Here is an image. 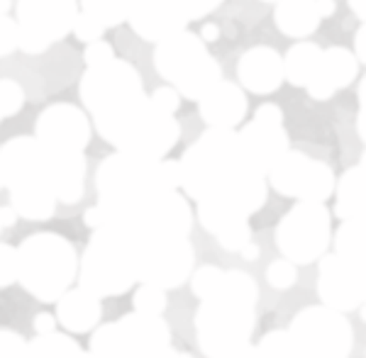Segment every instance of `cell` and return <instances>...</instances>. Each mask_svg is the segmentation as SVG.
Returning <instances> with one entry per match:
<instances>
[{
	"mask_svg": "<svg viewBox=\"0 0 366 358\" xmlns=\"http://www.w3.org/2000/svg\"><path fill=\"white\" fill-rule=\"evenodd\" d=\"M262 3H279V0H262Z\"/></svg>",
	"mask_w": 366,
	"mask_h": 358,
	"instance_id": "cell-29",
	"label": "cell"
},
{
	"mask_svg": "<svg viewBox=\"0 0 366 358\" xmlns=\"http://www.w3.org/2000/svg\"><path fill=\"white\" fill-rule=\"evenodd\" d=\"M325 20L317 0H279L274 8V22L281 34L291 39H305Z\"/></svg>",
	"mask_w": 366,
	"mask_h": 358,
	"instance_id": "cell-13",
	"label": "cell"
},
{
	"mask_svg": "<svg viewBox=\"0 0 366 358\" xmlns=\"http://www.w3.org/2000/svg\"><path fill=\"white\" fill-rule=\"evenodd\" d=\"M237 81L254 96H271L286 83L283 56L274 46H252L239 56Z\"/></svg>",
	"mask_w": 366,
	"mask_h": 358,
	"instance_id": "cell-10",
	"label": "cell"
},
{
	"mask_svg": "<svg viewBox=\"0 0 366 358\" xmlns=\"http://www.w3.org/2000/svg\"><path fill=\"white\" fill-rule=\"evenodd\" d=\"M79 93L88 113L98 117L129 98L144 93V83L132 63L115 56L110 61L88 66L86 73L81 76Z\"/></svg>",
	"mask_w": 366,
	"mask_h": 358,
	"instance_id": "cell-5",
	"label": "cell"
},
{
	"mask_svg": "<svg viewBox=\"0 0 366 358\" xmlns=\"http://www.w3.org/2000/svg\"><path fill=\"white\" fill-rule=\"evenodd\" d=\"M110 58H115V49L110 46V42H105L103 37L96 39V42H91V44H86V51H84L86 66H96V63L110 61Z\"/></svg>",
	"mask_w": 366,
	"mask_h": 358,
	"instance_id": "cell-19",
	"label": "cell"
},
{
	"mask_svg": "<svg viewBox=\"0 0 366 358\" xmlns=\"http://www.w3.org/2000/svg\"><path fill=\"white\" fill-rule=\"evenodd\" d=\"M25 105V91L13 78H0V122L5 117H13Z\"/></svg>",
	"mask_w": 366,
	"mask_h": 358,
	"instance_id": "cell-16",
	"label": "cell"
},
{
	"mask_svg": "<svg viewBox=\"0 0 366 358\" xmlns=\"http://www.w3.org/2000/svg\"><path fill=\"white\" fill-rule=\"evenodd\" d=\"M152 101H154L162 110H167V113H176V110L181 108V93L176 91L174 86H162L152 93Z\"/></svg>",
	"mask_w": 366,
	"mask_h": 358,
	"instance_id": "cell-21",
	"label": "cell"
},
{
	"mask_svg": "<svg viewBox=\"0 0 366 358\" xmlns=\"http://www.w3.org/2000/svg\"><path fill=\"white\" fill-rule=\"evenodd\" d=\"M357 132L366 144V76L359 83V115H357Z\"/></svg>",
	"mask_w": 366,
	"mask_h": 358,
	"instance_id": "cell-22",
	"label": "cell"
},
{
	"mask_svg": "<svg viewBox=\"0 0 366 358\" xmlns=\"http://www.w3.org/2000/svg\"><path fill=\"white\" fill-rule=\"evenodd\" d=\"M0 217H3V210H0Z\"/></svg>",
	"mask_w": 366,
	"mask_h": 358,
	"instance_id": "cell-30",
	"label": "cell"
},
{
	"mask_svg": "<svg viewBox=\"0 0 366 358\" xmlns=\"http://www.w3.org/2000/svg\"><path fill=\"white\" fill-rule=\"evenodd\" d=\"M271 180L281 193L305 198H325L332 190V171L325 163L312 161L300 151L288 149L274 166L269 168Z\"/></svg>",
	"mask_w": 366,
	"mask_h": 358,
	"instance_id": "cell-7",
	"label": "cell"
},
{
	"mask_svg": "<svg viewBox=\"0 0 366 358\" xmlns=\"http://www.w3.org/2000/svg\"><path fill=\"white\" fill-rule=\"evenodd\" d=\"M350 3V10L359 17L362 22H366V0H347Z\"/></svg>",
	"mask_w": 366,
	"mask_h": 358,
	"instance_id": "cell-25",
	"label": "cell"
},
{
	"mask_svg": "<svg viewBox=\"0 0 366 358\" xmlns=\"http://www.w3.org/2000/svg\"><path fill=\"white\" fill-rule=\"evenodd\" d=\"M34 137L49 149L84 151L91 142V122L86 113L71 103L49 105L37 120Z\"/></svg>",
	"mask_w": 366,
	"mask_h": 358,
	"instance_id": "cell-8",
	"label": "cell"
},
{
	"mask_svg": "<svg viewBox=\"0 0 366 358\" xmlns=\"http://www.w3.org/2000/svg\"><path fill=\"white\" fill-rule=\"evenodd\" d=\"M247 154L262 171H269L288 151V132L283 127V113L279 105L264 103L257 108L254 120L247 122L239 132Z\"/></svg>",
	"mask_w": 366,
	"mask_h": 358,
	"instance_id": "cell-6",
	"label": "cell"
},
{
	"mask_svg": "<svg viewBox=\"0 0 366 358\" xmlns=\"http://www.w3.org/2000/svg\"><path fill=\"white\" fill-rule=\"evenodd\" d=\"M154 68L169 86L181 93V98L196 103L217 81H222V68L208 51V42L188 29L157 42Z\"/></svg>",
	"mask_w": 366,
	"mask_h": 358,
	"instance_id": "cell-3",
	"label": "cell"
},
{
	"mask_svg": "<svg viewBox=\"0 0 366 358\" xmlns=\"http://www.w3.org/2000/svg\"><path fill=\"white\" fill-rule=\"evenodd\" d=\"M79 13V0H17L20 49L25 54H44L74 32Z\"/></svg>",
	"mask_w": 366,
	"mask_h": 358,
	"instance_id": "cell-4",
	"label": "cell"
},
{
	"mask_svg": "<svg viewBox=\"0 0 366 358\" xmlns=\"http://www.w3.org/2000/svg\"><path fill=\"white\" fill-rule=\"evenodd\" d=\"M74 34L81 39V42L91 44V42H96V39L103 37V34H105V27L100 25V22L96 20V17H91L88 13H84V10H81L79 17H76Z\"/></svg>",
	"mask_w": 366,
	"mask_h": 358,
	"instance_id": "cell-18",
	"label": "cell"
},
{
	"mask_svg": "<svg viewBox=\"0 0 366 358\" xmlns=\"http://www.w3.org/2000/svg\"><path fill=\"white\" fill-rule=\"evenodd\" d=\"M81 10L103 25L105 29L127 22L134 0H81Z\"/></svg>",
	"mask_w": 366,
	"mask_h": 358,
	"instance_id": "cell-15",
	"label": "cell"
},
{
	"mask_svg": "<svg viewBox=\"0 0 366 358\" xmlns=\"http://www.w3.org/2000/svg\"><path fill=\"white\" fill-rule=\"evenodd\" d=\"M198 110L205 125L220 127V129H234L247 117L249 103H247L242 86L232 83V81H217L198 101Z\"/></svg>",
	"mask_w": 366,
	"mask_h": 358,
	"instance_id": "cell-12",
	"label": "cell"
},
{
	"mask_svg": "<svg viewBox=\"0 0 366 358\" xmlns=\"http://www.w3.org/2000/svg\"><path fill=\"white\" fill-rule=\"evenodd\" d=\"M20 49V29H17V20H13L8 13H0V56L13 54Z\"/></svg>",
	"mask_w": 366,
	"mask_h": 358,
	"instance_id": "cell-17",
	"label": "cell"
},
{
	"mask_svg": "<svg viewBox=\"0 0 366 358\" xmlns=\"http://www.w3.org/2000/svg\"><path fill=\"white\" fill-rule=\"evenodd\" d=\"M322 49L315 42H296L283 56V71H286V83L305 88L315 76V68L320 63Z\"/></svg>",
	"mask_w": 366,
	"mask_h": 358,
	"instance_id": "cell-14",
	"label": "cell"
},
{
	"mask_svg": "<svg viewBox=\"0 0 366 358\" xmlns=\"http://www.w3.org/2000/svg\"><path fill=\"white\" fill-rule=\"evenodd\" d=\"M359 73V58L352 49L347 46H330L322 49L320 63L315 68V76L310 78V83L305 86L308 96L312 101L325 103L340 93L342 88L352 86V81Z\"/></svg>",
	"mask_w": 366,
	"mask_h": 358,
	"instance_id": "cell-11",
	"label": "cell"
},
{
	"mask_svg": "<svg viewBox=\"0 0 366 358\" xmlns=\"http://www.w3.org/2000/svg\"><path fill=\"white\" fill-rule=\"evenodd\" d=\"M3 178L20 215L44 220L54 213V185H51L46 149L37 137H17L0 149Z\"/></svg>",
	"mask_w": 366,
	"mask_h": 358,
	"instance_id": "cell-2",
	"label": "cell"
},
{
	"mask_svg": "<svg viewBox=\"0 0 366 358\" xmlns=\"http://www.w3.org/2000/svg\"><path fill=\"white\" fill-rule=\"evenodd\" d=\"M13 8V0H0V13H8Z\"/></svg>",
	"mask_w": 366,
	"mask_h": 358,
	"instance_id": "cell-27",
	"label": "cell"
},
{
	"mask_svg": "<svg viewBox=\"0 0 366 358\" xmlns=\"http://www.w3.org/2000/svg\"><path fill=\"white\" fill-rule=\"evenodd\" d=\"M317 8H320L322 17H332L337 10V0H317Z\"/></svg>",
	"mask_w": 366,
	"mask_h": 358,
	"instance_id": "cell-26",
	"label": "cell"
},
{
	"mask_svg": "<svg viewBox=\"0 0 366 358\" xmlns=\"http://www.w3.org/2000/svg\"><path fill=\"white\" fill-rule=\"evenodd\" d=\"M181 3H183V8H186L188 20L196 22V20H203V17H208L212 10L220 8L225 0H181Z\"/></svg>",
	"mask_w": 366,
	"mask_h": 358,
	"instance_id": "cell-20",
	"label": "cell"
},
{
	"mask_svg": "<svg viewBox=\"0 0 366 358\" xmlns=\"http://www.w3.org/2000/svg\"><path fill=\"white\" fill-rule=\"evenodd\" d=\"M127 22L137 37L157 44L186 29L191 20L181 0H134Z\"/></svg>",
	"mask_w": 366,
	"mask_h": 358,
	"instance_id": "cell-9",
	"label": "cell"
},
{
	"mask_svg": "<svg viewBox=\"0 0 366 358\" xmlns=\"http://www.w3.org/2000/svg\"><path fill=\"white\" fill-rule=\"evenodd\" d=\"M5 183V178H3V166H0V185Z\"/></svg>",
	"mask_w": 366,
	"mask_h": 358,
	"instance_id": "cell-28",
	"label": "cell"
},
{
	"mask_svg": "<svg viewBox=\"0 0 366 358\" xmlns=\"http://www.w3.org/2000/svg\"><path fill=\"white\" fill-rule=\"evenodd\" d=\"M93 122L100 137L117 146V151L142 156H167L181 137V125L174 120V113L162 110L147 93L93 117Z\"/></svg>",
	"mask_w": 366,
	"mask_h": 358,
	"instance_id": "cell-1",
	"label": "cell"
},
{
	"mask_svg": "<svg viewBox=\"0 0 366 358\" xmlns=\"http://www.w3.org/2000/svg\"><path fill=\"white\" fill-rule=\"evenodd\" d=\"M200 37H203V42H215L217 37H220V27L212 25V22H208V25H203V29H200Z\"/></svg>",
	"mask_w": 366,
	"mask_h": 358,
	"instance_id": "cell-24",
	"label": "cell"
},
{
	"mask_svg": "<svg viewBox=\"0 0 366 358\" xmlns=\"http://www.w3.org/2000/svg\"><path fill=\"white\" fill-rule=\"evenodd\" d=\"M354 54H357L359 63L366 66V22L357 29V34H354Z\"/></svg>",
	"mask_w": 366,
	"mask_h": 358,
	"instance_id": "cell-23",
	"label": "cell"
}]
</instances>
